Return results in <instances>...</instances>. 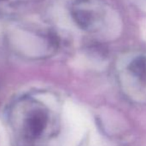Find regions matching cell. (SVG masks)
Listing matches in <instances>:
<instances>
[{
  "mask_svg": "<svg viewBox=\"0 0 146 146\" xmlns=\"http://www.w3.org/2000/svg\"><path fill=\"white\" fill-rule=\"evenodd\" d=\"M116 69L118 82L125 95L132 101L146 103V55L126 56Z\"/></svg>",
  "mask_w": 146,
  "mask_h": 146,
  "instance_id": "2",
  "label": "cell"
},
{
  "mask_svg": "<svg viewBox=\"0 0 146 146\" xmlns=\"http://www.w3.org/2000/svg\"><path fill=\"white\" fill-rule=\"evenodd\" d=\"M56 103L41 96L20 99L11 111V125L18 146H58L61 115Z\"/></svg>",
  "mask_w": 146,
  "mask_h": 146,
  "instance_id": "1",
  "label": "cell"
},
{
  "mask_svg": "<svg viewBox=\"0 0 146 146\" xmlns=\"http://www.w3.org/2000/svg\"><path fill=\"white\" fill-rule=\"evenodd\" d=\"M76 23L84 30H97L105 18V10L95 0H77L71 8Z\"/></svg>",
  "mask_w": 146,
  "mask_h": 146,
  "instance_id": "3",
  "label": "cell"
}]
</instances>
